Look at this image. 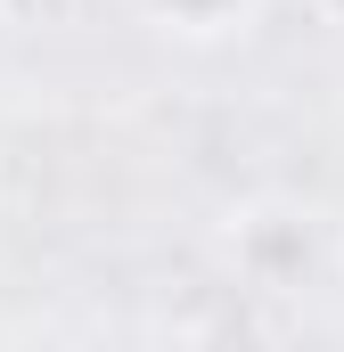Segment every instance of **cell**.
Listing matches in <instances>:
<instances>
[{
  "instance_id": "obj_1",
  "label": "cell",
  "mask_w": 344,
  "mask_h": 352,
  "mask_svg": "<svg viewBox=\"0 0 344 352\" xmlns=\"http://www.w3.org/2000/svg\"><path fill=\"white\" fill-rule=\"evenodd\" d=\"M0 8H17L25 25H66L74 16V0H0Z\"/></svg>"
}]
</instances>
